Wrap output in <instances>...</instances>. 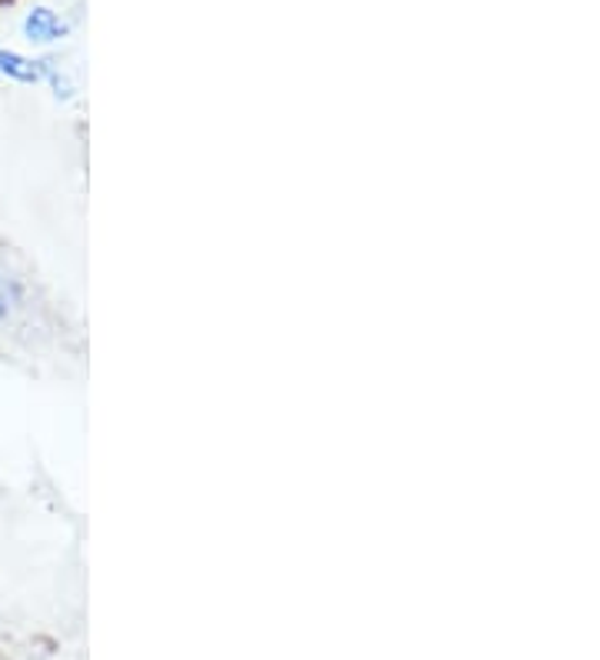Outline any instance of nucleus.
Returning <instances> with one entry per match:
<instances>
[{
    "label": "nucleus",
    "mask_w": 600,
    "mask_h": 660,
    "mask_svg": "<svg viewBox=\"0 0 600 660\" xmlns=\"http://www.w3.org/2000/svg\"><path fill=\"white\" fill-rule=\"evenodd\" d=\"M0 77L17 81V84L50 81V84H53V94H58V97H71L68 81H64L58 71H53L50 61H30V58H24V53H17V50H4V47H0Z\"/></svg>",
    "instance_id": "nucleus-1"
},
{
    "label": "nucleus",
    "mask_w": 600,
    "mask_h": 660,
    "mask_svg": "<svg viewBox=\"0 0 600 660\" xmlns=\"http://www.w3.org/2000/svg\"><path fill=\"white\" fill-rule=\"evenodd\" d=\"M64 21L53 14L50 8H34L27 17H24V34L27 40L34 44H50V40H61L64 37Z\"/></svg>",
    "instance_id": "nucleus-2"
},
{
    "label": "nucleus",
    "mask_w": 600,
    "mask_h": 660,
    "mask_svg": "<svg viewBox=\"0 0 600 660\" xmlns=\"http://www.w3.org/2000/svg\"><path fill=\"white\" fill-rule=\"evenodd\" d=\"M17 304H21V288L11 278H4V273H0V323H4L17 310Z\"/></svg>",
    "instance_id": "nucleus-3"
}]
</instances>
